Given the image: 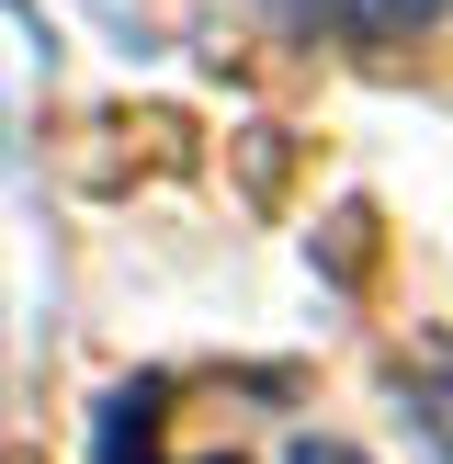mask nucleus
I'll return each mask as SVG.
<instances>
[{"mask_svg": "<svg viewBox=\"0 0 453 464\" xmlns=\"http://www.w3.org/2000/svg\"><path fill=\"white\" fill-rule=\"evenodd\" d=\"M306 23H329V34H352V45H385V34H408V23H442L453 0H294Z\"/></svg>", "mask_w": 453, "mask_h": 464, "instance_id": "nucleus-1", "label": "nucleus"}, {"mask_svg": "<svg viewBox=\"0 0 453 464\" xmlns=\"http://www.w3.org/2000/svg\"><path fill=\"white\" fill-rule=\"evenodd\" d=\"M102 464H159V385H113L102 397Z\"/></svg>", "mask_w": 453, "mask_h": 464, "instance_id": "nucleus-2", "label": "nucleus"}, {"mask_svg": "<svg viewBox=\"0 0 453 464\" xmlns=\"http://www.w3.org/2000/svg\"><path fill=\"white\" fill-rule=\"evenodd\" d=\"M408 420H419V442H430V453L453 464V362H442V374H419V385H408Z\"/></svg>", "mask_w": 453, "mask_h": 464, "instance_id": "nucleus-3", "label": "nucleus"}, {"mask_svg": "<svg viewBox=\"0 0 453 464\" xmlns=\"http://www.w3.org/2000/svg\"><path fill=\"white\" fill-rule=\"evenodd\" d=\"M284 464H362L352 442H329V430H306V442H284Z\"/></svg>", "mask_w": 453, "mask_h": 464, "instance_id": "nucleus-4", "label": "nucleus"}]
</instances>
